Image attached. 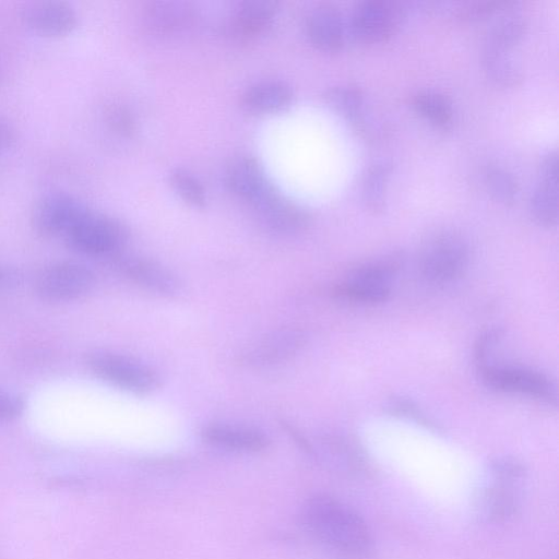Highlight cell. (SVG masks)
I'll return each instance as SVG.
<instances>
[{"instance_id":"1","label":"cell","mask_w":559,"mask_h":559,"mask_svg":"<svg viewBox=\"0 0 559 559\" xmlns=\"http://www.w3.org/2000/svg\"><path fill=\"white\" fill-rule=\"evenodd\" d=\"M308 532L332 550L352 558L367 557L373 545L362 518L346 503L328 495H316L302 507Z\"/></svg>"},{"instance_id":"2","label":"cell","mask_w":559,"mask_h":559,"mask_svg":"<svg viewBox=\"0 0 559 559\" xmlns=\"http://www.w3.org/2000/svg\"><path fill=\"white\" fill-rule=\"evenodd\" d=\"M469 262L467 241L457 233L444 230L431 235L423 245L419 266L426 280L447 284L457 280Z\"/></svg>"},{"instance_id":"3","label":"cell","mask_w":559,"mask_h":559,"mask_svg":"<svg viewBox=\"0 0 559 559\" xmlns=\"http://www.w3.org/2000/svg\"><path fill=\"white\" fill-rule=\"evenodd\" d=\"M489 474L491 481L481 491L480 510L491 521H506L519 508L525 467L515 459L500 457L491 462Z\"/></svg>"},{"instance_id":"4","label":"cell","mask_w":559,"mask_h":559,"mask_svg":"<svg viewBox=\"0 0 559 559\" xmlns=\"http://www.w3.org/2000/svg\"><path fill=\"white\" fill-rule=\"evenodd\" d=\"M85 364L95 377L128 392L145 394L159 385V376L151 366L129 356L95 350Z\"/></svg>"},{"instance_id":"5","label":"cell","mask_w":559,"mask_h":559,"mask_svg":"<svg viewBox=\"0 0 559 559\" xmlns=\"http://www.w3.org/2000/svg\"><path fill=\"white\" fill-rule=\"evenodd\" d=\"M128 240V230L118 219L91 209L64 237L76 252L105 257L118 253Z\"/></svg>"},{"instance_id":"6","label":"cell","mask_w":559,"mask_h":559,"mask_svg":"<svg viewBox=\"0 0 559 559\" xmlns=\"http://www.w3.org/2000/svg\"><path fill=\"white\" fill-rule=\"evenodd\" d=\"M95 276L86 266L69 261L44 267L35 280L37 296L48 302H70L86 296L94 287Z\"/></svg>"},{"instance_id":"7","label":"cell","mask_w":559,"mask_h":559,"mask_svg":"<svg viewBox=\"0 0 559 559\" xmlns=\"http://www.w3.org/2000/svg\"><path fill=\"white\" fill-rule=\"evenodd\" d=\"M405 10L393 0H364L358 2L350 15L353 37L364 44L386 41L400 28Z\"/></svg>"},{"instance_id":"8","label":"cell","mask_w":559,"mask_h":559,"mask_svg":"<svg viewBox=\"0 0 559 559\" xmlns=\"http://www.w3.org/2000/svg\"><path fill=\"white\" fill-rule=\"evenodd\" d=\"M397 257H388L355 269L336 287V294L348 300L376 304L388 299L393 277L400 267Z\"/></svg>"},{"instance_id":"9","label":"cell","mask_w":559,"mask_h":559,"mask_svg":"<svg viewBox=\"0 0 559 559\" xmlns=\"http://www.w3.org/2000/svg\"><path fill=\"white\" fill-rule=\"evenodd\" d=\"M90 207L67 192L53 191L43 195L33 210V226L48 238H63Z\"/></svg>"},{"instance_id":"10","label":"cell","mask_w":559,"mask_h":559,"mask_svg":"<svg viewBox=\"0 0 559 559\" xmlns=\"http://www.w3.org/2000/svg\"><path fill=\"white\" fill-rule=\"evenodd\" d=\"M325 104L337 115L350 122L365 138L378 139L385 131L379 116L368 108L364 92L356 85L333 86L323 95Z\"/></svg>"},{"instance_id":"11","label":"cell","mask_w":559,"mask_h":559,"mask_svg":"<svg viewBox=\"0 0 559 559\" xmlns=\"http://www.w3.org/2000/svg\"><path fill=\"white\" fill-rule=\"evenodd\" d=\"M478 371L483 381L497 391L519 393L548 402L556 399L552 382L545 374L532 369L490 365Z\"/></svg>"},{"instance_id":"12","label":"cell","mask_w":559,"mask_h":559,"mask_svg":"<svg viewBox=\"0 0 559 559\" xmlns=\"http://www.w3.org/2000/svg\"><path fill=\"white\" fill-rule=\"evenodd\" d=\"M276 12V3L270 0L241 1L229 14L227 33L236 41L251 43L272 27Z\"/></svg>"},{"instance_id":"13","label":"cell","mask_w":559,"mask_h":559,"mask_svg":"<svg viewBox=\"0 0 559 559\" xmlns=\"http://www.w3.org/2000/svg\"><path fill=\"white\" fill-rule=\"evenodd\" d=\"M251 207L260 222L276 233L295 234L305 229L309 223L307 212L275 187L251 204Z\"/></svg>"},{"instance_id":"14","label":"cell","mask_w":559,"mask_h":559,"mask_svg":"<svg viewBox=\"0 0 559 559\" xmlns=\"http://www.w3.org/2000/svg\"><path fill=\"white\" fill-rule=\"evenodd\" d=\"M120 273L138 286L163 297H175L182 285L171 271L159 263L140 257H124L119 260Z\"/></svg>"},{"instance_id":"15","label":"cell","mask_w":559,"mask_h":559,"mask_svg":"<svg viewBox=\"0 0 559 559\" xmlns=\"http://www.w3.org/2000/svg\"><path fill=\"white\" fill-rule=\"evenodd\" d=\"M558 156L547 153L539 165L538 180L531 194L530 212L540 226L552 227L558 219Z\"/></svg>"},{"instance_id":"16","label":"cell","mask_w":559,"mask_h":559,"mask_svg":"<svg viewBox=\"0 0 559 559\" xmlns=\"http://www.w3.org/2000/svg\"><path fill=\"white\" fill-rule=\"evenodd\" d=\"M22 17L34 33L49 37L67 35L78 25L74 8L63 1L33 2L24 9Z\"/></svg>"},{"instance_id":"17","label":"cell","mask_w":559,"mask_h":559,"mask_svg":"<svg viewBox=\"0 0 559 559\" xmlns=\"http://www.w3.org/2000/svg\"><path fill=\"white\" fill-rule=\"evenodd\" d=\"M225 179L229 189L250 205L274 188L262 166L248 155L237 156L229 162Z\"/></svg>"},{"instance_id":"18","label":"cell","mask_w":559,"mask_h":559,"mask_svg":"<svg viewBox=\"0 0 559 559\" xmlns=\"http://www.w3.org/2000/svg\"><path fill=\"white\" fill-rule=\"evenodd\" d=\"M201 436L211 445L237 452H260L270 443L267 437L255 428L224 423L204 426Z\"/></svg>"},{"instance_id":"19","label":"cell","mask_w":559,"mask_h":559,"mask_svg":"<svg viewBox=\"0 0 559 559\" xmlns=\"http://www.w3.org/2000/svg\"><path fill=\"white\" fill-rule=\"evenodd\" d=\"M306 33L317 49L325 52L340 50L345 38L342 14L331 4L316 7L307 15Z\"/></svg>"},{"instance_id":"20","label":"cell","mask_w":559,"mask_h":559,"mask_svg":"<svg viewBox=\"0 0 559 559\" xmlns=\"http://www.w3.org/2000/svg\"><path fill=\"white\" fill-rule=\"evenodd\" d=\"M305 336L300 331L278 330L262 337L246 354L249 365L266 366L285 361L304 346Z\"/></svg>"},{"instance_id":"21","label":"cell","mask_w":559,"mask_h":559,"mask_svg":"<svg viewBox=\"0 0 559 559\" xmlns=\"http://www.w3.org/2000/svg\"><path fill=\"white\" fill-rule=\"evenodd\" d=\"M293 98L290 86L278 80H264L248 86L241 94V106L254 114H272L285 109Z\"/></svg>"},{"instance_id":"22","label":"cell","mask_w":559,"mask_h":559,"mask_svg":"<svg viewBox=\"0 0 559 559\" xmlns=\"http://www.w3.org/2000/svg\"><path fill=\"white\" fill-rule=\"evenodd\" d=\"M193 19V10L186 2L159 1L145 11V20L151 29L162 34H173L185 29Z\"/></svg>"},{"instance_id":"23","label":"cell","mask_w":559,"mask_h":559,"mask_svg":"<svg viewBox=\"0 0 559 559\" xmlns=\"http://www.w3.org/2000/svg\"><path fill=\"white\" fill-rule=\"evenodd\" d=\"M412 108L433 127L448 130L455 120V111L450 98L431 90L418 91L411 97Z\"/></svg>"},{"instance_id":"24","label":"cell","mask_w":559,"mask_h":559,"mask_svg":"<svg viewBox=\"0 0 559 559\" xmlns=\"http://www.w3.org/2000/svg\"><path fill=\"white\" fill-rule=\"evenodd\" d=\"M526 32V21L519 14L498 19L486 34L483 49L510 52Z\"/></svg>"},{"instance_id":"25","label":"cell","mask_w":559,"mask_h":559,"mask_svg":"<svg viewBox=\"0 0 559 559\" xmlns=\"http://www.w3.org/2000/svg\"><path fill=\"white\" fill-rule=\"evenodd\" d=\"M392 173V164L378 162L369 167L364 176L361 198L365 206L372 213H381L386 204V188Z\"/></svg>"},{"instance_id":"26","label":"cell","mask_w":559,"mask_h":559,"mask_svg":"<svg viewBox=\"0 0 559 559\" xmlns=\"http://www.w3.org/2000/svg\"><path fill=\"white\" fill-rule=\"evenodd\" d=\"M481 63L487 76L497 85L511 87L522 81V71L510 52L481 50Z\"/></svg>"},{"instance_id":"27","label":"cell","mask_w":559,"mask_h":559,"mask_svg":"<svg viewBox=\"0 0 559 559\" xmlns=\"http://www.w3.org/2000/svg\"><path fill=\"white\" fill-rule=\"evenodd\" d=\"M483 181L490 195L504 205L514 203L519 185L514 176L498 164H487L483 169Z\"/></svg>"},{"instance_id":"28","label":"cell","mask_w":559,"mask_h":559,"mask_svg":"<svg viewBox=\"0 0 559 559\" xmlns=\"http://www.w3.org/2000/svg\"><path fill=\"white\" fill-rule=\"evenodd\" d=\"M169 182L185 202L195 207L204 206L206 202L205 189L192 173L185 168H175L169 173Z\"/></svg>"},{"instance_id":"29","label":"cell","mask_w":559,"mask_h":559,"mask_svg":"<svg viewBox=\"0 0 559 559\" xmlns=\"http://www.w3.org/2000/svg\"><path fill=\"white\" fill-rule=\"evenodd\" d=\"M511 1H475L467 2L459 8L456 16L462 22H474L491 15L496 11L512 5Z\"/></svg>"},{"instance_id":"30","label":"cell","mask_w":559,"mask_h":559,"mask_svg":"<svg viewBox=\"0 0 559 559\" xmlns=\"http://www.w3.org/2000/svg\"><path fill=\"white\" fill-rule=\"evenodd\" d=\"M501 338L502 331L500 329L487 330L479 336L475 345V361L478 369L489 364Z\"/></svg>"},{"instance_id":"31","label":"cell","mask_w":559,"mask_h":559,"mask_svg":"<svg viewBox=\"0 0 559 559\" xmlns=\"http://www.w3.org/2000/svg\"><path fill=\"white\" fill-rule=\"evenodd\" d=\"M388 412L395 416L405 417L424 424L428 427L431 426L428 418L420 412V409L409 400L403 397H393L388 402Z\"/></svg>"},{"instance_id":"32","label":"cell","mask_w":559,"mask_h":559,"mask_svg":"<svg viewBox=\"0 0 559 559\" xmlns=\"http://www.w3.org/2000/svg\"><path fill=\"white\" fill-rule=\"evenodd\" d=\"M107 121L111 129L121 135H130L134 130V119L122 106H112L107 112Z\"/></svg>"},{"instance_id":"33","label":"cell","mask_w":559,"mask_h":559,"mask_svg":"<svg viewBox=\"0 0 559 559\" xmlns=\"http://www.w3.org/2000/svg\"><path fill=\"white\" fill-rule=\"evenodd\" d=\"M24 408V401L19 395L0 390V421L17 419Z\"/></svg>"},{"instance_id":"34","label":"cell","mask_w":559,"mask_h":559,"mask_svg":"<svg viewBox=\"0 0 559 559\" xmlns=\"http://www.w3.org/2000/svg\"><path fill=\"white\" fill-rule=\"evenodd\" d=\"M15 140V130L7 120L0 118V153L8 150Z\"/></svg>"}]
</instances>
